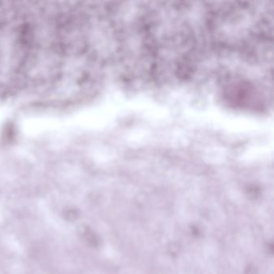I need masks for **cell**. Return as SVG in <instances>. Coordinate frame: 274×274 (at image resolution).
Segmentation results:
<instances>
[{"mask_svg":"<svg viewBox=\"0 0 274 274\" xmlns=\"http://www.w3.org/2000/svg\"><path fill=\"white\" fill-rule=\"evenodd\" d=\"M245 274H258L257 269L256 268V266L249 265L246 268Z\"/></svg>","mask_w":274,"mask_h":274,"instance_id":"cell-1","label":"cell"}]
</instances>
